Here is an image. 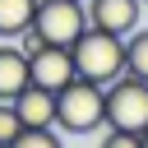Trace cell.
Wrapping results in <instances>:
<instances>
[{"label": "cell", "instance_id": "cell-1", "mask_svg": "<svg viewBox=\"0 0 148 148\" xmlns=\"http://www.w3.org/2000/svg\"><path fill=\"white\" fill-rule=\"evenodd\" d=\"M69 60H74V74H79V79L111 83V79L125 74V37L102 32V28L88 23V28L69 42Z\"/></svg>", "mask_w": 148, "mask_h": 148}, {"label": "cell", "instance_id": "cell-2", "mask_svg": "<svg viewBox=\"0 0 148 148\" xmlns=\"http://www.w3.org/2000/svg\"><path fill=\"white\" fill-rule=\"evenodd\" d=\"M102 125L106 130H148V83L134 74H120L102 83Z\"/></svg>", "mask_w": 148, "mask_h": 148}, {"label": "cell", "instance_id": "cell-3", "mask_svg": "<svg viewBox=\"0 0 148 148\" xmlns=\"http://www.w3.org/2000/svg\"><path fill=\"white\" fill-rule=\"evenodd\" d=\"M56 125L65 134H92L102 130V83L92 79H69L56 88Z\"/></svg>", "mask_w": 148, "mask_h": 148}, {"label": "cell", "instance_id": "cell-4", "mask_svg": "<svg viewBox=\"0 0 148 148\" xmlns=\"http://www.w3.org/2000/svg\"><path fill=\"white\" fill-rule=\"evenodd\" d=\"M37 42H51V46H69L83 28H88V9L79 0H37L32 9V23Z\"/></svg>", "mask_w": 148, "mask_h": 148}, {"label": "cell", "instance_id": "cell-5", "mask_svg": "<svg viewBox=\"0 0 148 148\" xmlns=\"http://www.w3.org/2000/svg\"><path fill=\"white\" fill-rule=\"evenodd\" d=\"M74 79V60H69V46H51V42H37L28 51V83H42V88H60Z\"/></svg>", "mask_w": 148, "mask_h": 148}, {"label": "cell", "instance_id": "cell-6", "mask_svg": "<svg viewBox=\"0 0 148 148\" xmlns=\"http://www.w3.org/2000/svg\"><path fill=\"white\" fill-rule=\"evenodd\" d=\"M83 9H88V23L102 32L125 37L139 28V0H83Z\"/></svg>", "mask_w": 148, "mask_h": 148}, {"label": "cell", "instance_id": "cell-7", "mask_svg": "<svg viewBox=\"0 0 148 148\" xmlns=\"http://www.w3.org/2000/svg\"><path fill=\"white\" fill-rule=\"evenodd\" d=\"M9 102H14L18 120H23V130H32V125H56V92H51V88H42V83H23Z\"/></svg>", "mask_w": 148, "mask_h": 148}, {"label": "cell", "instance_id": "cell-8", "mask_svg": "<svg viewBox=\"0 0 148 148\" xmlns=\"http://www.w3.org/2000/svg\"><path fill=\"white\" fill-rule=\"evenodd\" d=\"M28 83V51L23 46H0V102H9Z\"/></svg>", "mask_w": 148, "mask_h": 148}, {"label": "cell", "instance_id": "cell-9", "mask_svg": "<svg viewBox=\"0 0 148 148\" xmlns=\"http://www.w3.org/2000/svg\"><path fill=\"white\" fill-rule=\"evenodd\" d=\"M32 9H37V0H0V37H18V32H28Z\"/></svg>", "mask_w": 148, "mask_h": 148}, {"label": "cell", "instance_id": "cell-10", "mask_svg": "<svg viewBox=\"0 0 148 148\" xmlns=\"http://www.w3.org/2000/svg\"><path fill=\"white\" fill-rule=\"evenodd\" d=\"M125 74H134V79L148 83V28L125 32Z\"/></svg>", "mask_w": 148, "mask_h": 148}, {"label": "cell", "instance_id": "cell-11", "mask_svg": "<svg viewBox=\"0 0 148 148\" xmlns=\"http://www.w3.org/2000/svg\"><path fill=\"white\" fill-rule=\"evenodd\" d=\"M5 148H65V143L51 125H32V130H18L14 143H5Z\"/></svg>", "mask_w": 148, "mask_h": 148}, {"label": "cell", "instance_id": "cell-12", "mask_svg": "<svg viewBox=\"0 0 148 148\" xmlns=\"http://www.w3.org/2000/svg\"><path fill=\"white\" fill-rule=\"evenodd\" d=\"M23 130V120H18V111H14V102H0V148L5 143H14V134Z\"/></svg>", "mask_w": 148, "mask_h": 148}, {"label": "cell", "instance_id": "cell-13", "mask_svg": "<svg viewBox=\"0 0 148 148\" xmlns=\"http://www.w3.org/2000/svg\"><path fill=\"white\" fill-rule=\"evenodd\" d=\"M102 148H139V134H130V130H106Z\"/></svg>", "mask_w": 148, "mask_h": 148}, {"label": "cell", "instance_id": "cell-14", "mask_svg": "<svg viewBox=\"0 0 148 148\" xmlns=\"http://www.w3.org/2000/svg\"><path fill=\"white\" fill-rule=\"evenodd\" d=\"M139 148H148V130H139Z\"/></svg>", "mask_w": 148, "mask_h": 148}, {"label": "cell", "instance_id": "cell-15", "mask_svg": "<svg viewBox=\"0 0 148 148\" xmlns=\"http://www.w3.org/2000/svg\"><path fill=\"white\" fill-rule=\"evenodd\" d=\"M139 5H148V0H139Z\"/></svg>", "mask_w": 148, "mask_h": 148}, {"label": "cell", "instance_id": "cell-16", "mask_svg": "<svg viewBox=\"0 0 148 148\" xmlns=\"http://www.w3.org/2000/svg\"><path fill=\"white\" fill-rule=\"evenodd\" d=\"M79 5H83V0H79Z\"/></svg>", "mask_w": 148, "mask_h": 148}]
</instances>
